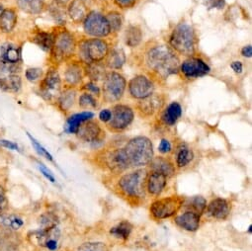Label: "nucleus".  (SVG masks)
Wrapping results in <instances>:
<instances>
[{"mask_svg":"<svg viewBox=\"0 0 252 251\" xmlns=\"http://www.w3.org/2000/svg\"><path fill=\"white\" fill-rule=\"evenodd\" d=\"M139 55V64L155 83H164L178 74L180 58L167 44L150 41Z\"/></svg>","mask_w":252,"mask_h":251,"instance_id":"f257e3e1","label":"nucleus"},{"mask_svg":"<svg viewBox=\"0 0 252 251\" xmlns=\"http://www.w3.org/2000/svg\"><path fill=\"white\" fill-rule=\"evenodd\" d=\"M167 45L179 57L190 58L197 56L199 39L196 30L187 23L177 24L168 36Z\"/></svg>","mask_w":252,"mask_h":251,"instance_id":"f03ea898","label":"nucleus"},{"mask_svg":"<svg viewBox=\"0 0 252 251\" xmlns=\"http://www.w3.org/2000/svg\"><path fill=\"white\" fill-rule=\"evenodd\" d=\"M146 175L143 169L123 174L116 185L119 195L133 206L140 205L146 196Z\"/></svg>","mask_w":252,"mask_h":251,"instance_id":"7ed1b4c3","label":"nucleus"},{"mask_svg":"<svg viewBox=\"0 0 252 251\" xmlns=\"http://www.w3.org/2000/svg\"><path fill=\"white\" fill-rule=\"evenodd\" d=\"M77 40L73 33L64 27H59L54 32V44L51 50V59L54 63H66L76 55Z\"/></svg>","mask_w":252,"mask_h":251,"instance_id":"20e7f679","label":"nucleus"},{"mask_svg":"<svg viewBox=\"0 0 252 251\" xmlns=\"http://www.w3.org/2000/svg\"><path fill=\"white\" fill-rule=\"evenodd\" d=\"M130 167H144L154 158V146L152 141L144 136L131 139L124 147Z\"/></svg>","mask_w":252,"mask_h":251,"instance_id":"39448f33","label":"nucleus"},{"mask_svg":"<svg viewBox=\"0 0 252 251\" xmlns=\"http://www.w3.org/2000/svg\"><path fill=\"white\" fill-rule=\"evenodd\" d=\"M110 50L106 39L83 38L77 42L76 53L82 63H100L106 60Z\"/></svg>","mask_w":252,"mask_h":251,"instance_id":"423d86ee","label":"nucleus"},{"mask_svg":"<svg viewBox=\"0 0 252 251\" xmlns=\"http://www.w3.org/2000/svg\"><path fill=\"white\" fill-rule=\"evenodd\" d=\"M94 159L99 167L112 174H121L130 168L124 148L103 149L95 155Z\"/></svg>","mask_w":252,"mask_h":251,"instance_id":"0eeeda50","label":"nucleus"},{"mask_svg":"<svg viewBox=\"0 0 252 251\" xmlns=\"http://www.w3.org/2000/svg\"><path fill=\"white\" fill-rule=\"evenodd\" d=\"M127 79L119 71L107 70L102 80V100L109 104L121 101L127 90Z\"/></svg>","mask_w":252,"mask_h":251,"instance_id":"6e6552de","label":"nucleus"},{"mask_svg":"<svg viewBox=\"0 0 252 251\" xmlns=\"http://www.w3.org/2000/svg\"><path fill=\"white\" fill-rule=\"evenodd\" d=\"M185 199L179 195H172L158 199L150 206V214L155 220H163L170 219L178 214L184 206Z\"/></svg>","mask_w":252,"mask_h":251,"instance_id":"1a4fd4ad","label":"nucleus"},{"mask_svg":"<svg viewBox=\"0 0 252 251\" xmlns=\"http://www.w3.org/2000/svg\"><path fill=\"white\" fill-rule=\"evenodd\" d=\"M111 119L105 125L108 131L121 134L127 130L135 120V110L127 104H115L111 108Z\"/></svg>","mask_w":252,"mask_h":251,"instance_id":"9d476101","label":"nucleus"},{"mask_svg":"<svg viewBox=\"0 0 252 251\" xmlns=\"http://www.w3.org/2000/svg\"><path fill=\"white\" fill-rule=\"evenodd\" d=\"M83 32L88 38L105 39L111 35L110 25L106 15L96 10H90L82 23Z\"/></svg>","mask_w":252,"mask_h":251,"instance_id":"9b49d317","label":"nucleus"},{"mask_svg":"<svg viewBox=\"0 0 252 251\" xmlns=\"http://www.w3.org/2000/svg\"><path fill=\"white\" fill-rule=\"evenodd\" d=\"M62 85L63 82L59 70L56 67H51L41 79L39 94L47 102L55 103L63 91Z\"/></svg>","mask_w":252,"mask_h":251,"instance_id":"f8f14e48","label":"nucleus"},{"mask_svg":"<svg viewBox=\"0 0 252 251\" xmlns=\"http://www.w3.org/2000/svg\"><path fill=\"white\" fill-rule=\"evenodd\" d=\"M167 95L165 93L154 92L150 96L138 100L135 105L136 112L142 119H151L158 115L166 106Z\"/></svg>","mask_w":252,"mask_h":251,"instance_id":"ddd939ff","label":"nucleus"},{"mask_svg":"<svg viewBox=\"0 0 252 251\" xmlns=\"http://www.w3.org/2000/svg\"><path fill=\"white\" fill-rule=\"evenodd\" d=\"M211 71L210 65L198 56L186 58L180 63L178 75L184 80L192 81L209 74Z\"/></svg>","mask_w":252,"mask_h":251,"instance_id":"4468645a","label":"nucleus"},{"mask_svg":"<svg viewBox=\"0 0 252 251\" xmlns=\"http://www.w3.org/2000/svg\"><path fill=\"white\" fill-rule=\"evenodd\" d=\"M127 89L130 97L138 101L153 94L156 90V84L146 74H138L127 83Z\"/></svg>","mask_w":252,"mask_h":251,"instance_id":"2eb2a0df","label":"nucleus"},{"mask_svg":"<svg viewBox=\"0 0 252 251\" xmlns=\"http://www.w3.org/2000/svg\"><path fill=\"white\" fill-rule=\"evenodd\" d=\"M75 135L82 142L89 144L100 143L106 138V132L100 123L94 119L82 123Z\"/></svg>","mask_w":252,"mask_h":251,"instance_id":"dca6fc26","label":"nucleus"},{"mask_svg":"<svg viewBox=\"0 0 252 251\" xmlns=\"http://www.w3.org/2000/svg\"><path fill=\"white\" fill-rule=\"evenodd\" d=\"M85 78L83 63L79 61L66 62L63 71V84L66 88H76L83 83Z\"/></svg>","mask_w":252,"mask_h":251,"instance_id":"f3484780","label":"nucleus"},{"mask_svg":"<svg viewBox=\"0 0 252 251\" xmlns=\"http://www.w3.org/2000/svg\"><path fill=\"white\" fill-rule=\"evenodd\" d=\"M167 185V176L156 170H149L146 175V192L152 197H158L162 194Z\"/></svg>","mask_w":252,"mask_h":251,"instance_id":"a211bd4d","label":"nucleus"},{"mask_svg":"<svg viewBox=\"0 0 252 251\" xmlns=\"http://www.w3.org/2000/svg\"><path fill=\"white\" fill-rule=\"evenodd\" d=\"M59 233L57 234V227L54 229H39L33 231L31 234H29V238L32 240V242L36 243L37 245H40L42 247H46L49 250H57L59 247Z\"/></svg>","mask_w":252,"mask_h":251,"instance_id":"6ab92c4d","label":"nucleus"},{"mask_svg":"<svg viewBox=\"0 0 252 251\" xmlns=\"http://www.w3.org/2000/svg\"><path fill=\"white\" fill-rule=\"evenodd\" d=\"M208 214L219 220H226L231 212V203L223 198L213 199L206 208Z\"/></svg>","mask_w":252,"mask_h":251,"instance_id":"aec40b11","label":"nucleus"},{"mask_svg":"<svg viewBox=\"0 0 252 251\" xmlns=\"http://www.w3.org/2000/svg\"><path fill=\"white\" fill-rule=\"evenodd\" d=\"M181 116H182L181 105L178 102L173 101L168 105H166L161 110V112L159 113V120H160V123L164 125L165 127L170 128L177 124Z\"/></svg>","mask_w":252,"mask_h":251,"instance_id":"412c9836","label":"nucleus"},{"mask_svg":"<svg viewBox=\"0 0 252 251\" xmlns=\"http://www.w3.org/2000/svg\"><path fill=\"white\" fill-rule=\"evenodd\" d=\"M89 11V7L83 0H71L66 6V14L75 25L82 24Z\"/></svg>","mask_w":252,"mask_h":251,"instance_id":"4be33fe9","label":"nucleus"},{"mask_svg":"<svg viewBox=\"0 0 252 251\" xmlns=\"http://www.w3.org/2000/svg\"><path fill=\"white\" fill-rule=\"evenodd\" d=\"M174 222L180 228L190 232H194L197 231L200 227L201 216L193 211L187 210L183 214L176 216L174 219Z\"/></svg>","mask_w":252,"mask_h":251,"instance_id":"5701e85b","label":"nucleus"},{"mask_svg":"<svg viewBox=\"0 0 252 251\" xmlns=\"http://www.w3.org/2000/svg\"><path fill=\"white\" fill-rule=\"evenodd\" d=\"M174 158H175V165L177 168H184L189 165L192 160L194 159V153L192 149L185 143H179L174 152Z\"/></svg>","mask_w":252,"mask_h":251,"instance_id":"b1692460","label":"nucleus"},{"mask_svg":"<svg viewBox=\"0 0 252 251\" xmlns=\"http://www.w3.org/2000/svg\"><path fill=\"white\" fill-rule=\"evenodd\" d=\"M143 39L144 33L140 25H129L126 28L124 33V42L127 47L131 49H136L141 46Z\"/></svg>","mask_w":252,"mask_h":251,"instance_id":"393cba45","label":"nucleus"},{"mask_svg":"<svg viewBox=\"0 0 252 251\" xmlns=\"http://www.w3.org/2000/svg\"><path fill=\"white\" fill-rule=\"evenodd\" d=\"M150 170H156L163 173L165 176L172 177L176 172V167L174 162L169 158L165 157H154L151 161Z\"/></svg>","mask_w":252,"mask_h":251,"instance_id":"a878e982","label":"nucleus"},{"mask_svg":"<svg viewBox=\"0 0 252 251\" xmlns=\"http://www.w3.org/2000/svg\"><path fill=\"white\" fill-rule=\"evenodd\" d=\"M126 62H127V57H126V54L122 49L111 48L110 53L103 63L106 68L117 71L123 67Z\"/></svg>","mask_w":252,"mask_h":251,"instance_id":"bb28decb","label":"nucleus"},{"mask_svg":"<svg viewBox=\"0 0 252 251\" xmlns=\"http://www.w3.org/2000/svg\"><path fill=\"white\" fill-rule=\"evenodd\" d=\"M76 99H77V92L75 88L64 87V89L60 94L56 103L58 104V107L60 108V110L66 114L73 108L76 102Z\"/></svg>","mask_w":252,"mask_h":251,"instance_id":"cd10ccee","label":"nucleus"},{"mask_svg":"<svg viewBox=\"0 0 252 251\" xmlns=\"http://www.w3.org/2000/svg\"><path fill=\"white\" fill-rule=\"evenodd\" d=\"M0 59L7 64H20L21 49L12 44H5L0 47Z\"/></svg>","mask_w":252,"mask_h":251,"instance_id":"c85d7f7f","label":"nucleus"},{"mask_svg":"<svg viewBox=\"0 0 252 251\" xmlns=\"http://www.w3.org/2000/svg\"><path fill=\"white\" fill-rule=\"evenodd\" d=\"M93 118H94V113L91 111H83L80 113L73 114L66 121L65 131L69 134H76L82 123Z\"/></svg>","mask_w":252,"mask_h":251,"instance_id":"c756f323","label":"nucleus"},{"mask_svg":"<svg viewBox=\"0 0 252 251\" xmlns=\"http://www.w3.org/2000/svg\"><path fill=\"white\" fill-rule=\"evenodd\" d=\"M31 41L45 52H51L54 44V33L38 30L33 32Z\"/></svg>","mask_w":252,"mask_h":251,"instance_id":"7c9ffc66","label":"nucleus"},{"mask_svg":"<svg viewBox=\"0 0 252 251\" xmlns=\"http://www.w3.org/2000/svg\"><path fill=\"white\" fill-rule=\"evenodd\" d=\"M84 67V74L85 77H88L90 81L98 82L102 81L104 78V75L107 71V68L105 67L103 63H83Z\"/></svg>","mask_w":252,"mask_h":251,"instance_id":"2f4dec72","label":"nucleus"},{"mask_svg":"<svg viewBox=\"0 0 252 251\" xmlns=\"http://www.w3.org/2000/svg\"><path fill=\"white\" fill-rule=\"evenodd\" d=\"M21 86H22V80L20 75L17 73L8 74L2 78H0V88H1L3 91L16 93L21 89Z\"/></svg>","mask_w":252,"mask_h":251,"instance_id":"473e14b6","label":"nucleus"},{"mask_svg":"<svg viewBox=\"0 0 252 251\" xmlns=\"http://www.w3.org/2000/svg\"><path fill=\"white\" fill-rule=\"evenodd\" d=\"M17 23L16 11L12 8L4 9L0 16V29L4 33H10Z\"/></svg>","mask_w":252,"mask_h":251,"instance_id":"72a5a7b5","label":"nucleus"},{"mask_svg":"<svg viewBox=\"0 0 252 251\" xmlns=\"http://www.w3.org/2000/svg\"><path fill=\"white\" fill-rule=\"evenodd\" d=\"M21 10L28 14H40L46 6V0H17Z\"/></svg>","mask_w":252,"mask_h":251,"instance_id":"f704fd0d","label":"nucleus"},{"mask_svg":"<svg viewBox=\"0 0 252 251\" xmlns=\"http://www.w3.org/2000/svg\"><path fill=\"white\" fill-rule=\"evenodd\" d=\"M133 228H134V226L130 221L122 220L110 229V234L118 239L126 241L129 239V237L133 231Z\"/></svg>","mask_w":252,"mask_h":251,"instance_id":"c9c22d12","label":"nucleus"},{"mask_svg":"<svg viewBox=\"0 0 252 251\" xmlns=\"http://www.w3.org/2000/svg\"><path fill=\"white\" fill-rule=\"evenodd\" d=\"M24 224L23 220L17 215H9L6 213L0 214V225L8 229L18 230Z\"/></svg>","mask_w":252,"mask_h":251,"instance_id":"e433bc0d","label":"nucleus"},{"mask_svg":"<svg viewBox=\"0 0 252 251\" xmlns=\"http://www.w3.org/2000/svg\"><path fill=\"white\" fill-rule=\"evenodd\" d=\"M105 15H106V18H107L108 23L110 25L111 35H117L122 30L123 23H124V19H123L122 14L119 11L111 10Z\"/></svg>","mask_w":252,"mask_h":251,"instance_id":"4c0bfd02","label":"nucleus"},{"mask_svg":"<svg viewBox=\"0 0 252 251\" xmlns=\"http://www.w3.org/2000/svg\"><path fill=\"white\" fill-rule=\"evenodd\" d=\"M78 106L82 110H94L99 106V99L87 92H82L78 97Z\"/></svg>","mask_w":252,"mask_h":251,"instance_id":"58836bf2","label":"nucleus"},{"mask_svg":"<svg viewBox=\"0 0 252 251\" xmlns=\"http://www.w3.org/2000/svg\"><path fill=\"white\" fill-rule=\"evenodd\" d=\"M186 209L202 216L207 208V200L202 196H195L186 204Z\"/></svg>","mask_w":252,"mask_h":251,"instance_id":"ea45409f","label":"nucleus"},{"mask_svg":"<svg viewBox=\"0 0 252 251\" xmlns=\"http://www.w3.org/2000/svg\"><path fill=\"white\" fill-rule=\"evenodd\" d=\"M77 251H110L108 245L100 241H91L81 244Z\"/></svg>","mask_w":252,"mask_h":251,"instance_id":"a19ab883","label":"nucleus"},{"mask_svg":"<svg viewBox=\"0 0 252 251\" xmlns=\"http://www.w3.org/2000/svg\"><path fill=\"white\" fill-rule=\"evenodd\" d=\"M80 90L82 92H87L93 96H95L97 99L101 98V87L93 81H87L85 83H82L80 85Z\"/></svg>","mask_w":252,"mask_h":251,"instance_id":"79ce46f5","label":"nucleus"},{"mask_svg":"<svg viewBox=\"0 0 252 251\" xmlns=\"http://www.w3.org/2000/svg\"><path fill=\"white\" fill-rule=\"evenodd\" d=\"M40 224H41V229H54L57 227L58 221L56 216L53 214H46L43 215L40 219Z\"/></svg>","mask_w":252,"mask_h":251,"instance_id":"37998d69","label":"nucleus"},{"mask_svg":"<svg viewBox=\"0 0 252 251\" xmlns=\"http://www.w3.org/2000/svg\"><path fill=\"white\" fill-rule=\"evenodd\" d=\"M25 76L28 81L37 82L43 78L44 71L42 68H39V67H30L26 69Z\"/></svg>","mask_w":252,"mask_h":251,"instance_id":"c03bdc74","label":"nucleus"},{"mask_svg":"<svg viewBox=\"0 0 252 251\" xmlns=\"http://www.w3.org/2000/svg\"><path fill=\"white\" fill-rule=\"evenodd\" d=\"M65 8H63L59 5H57L56 3H54L53 6H51V14L52 16L56 19V21L60 22L61 24H63V22H65Z\"/></svg>","mask_w":252,"mask_h":251,"instance_id":"a18cd8bd","label":"nucleus"},{"mask_svg":"<svg viewBox=\"0 0 252 251\" xmlns=\"http://www.w3.org/2000/svg\"><path fill=\"white\" fill-rule=\"evenodd\" d=\"M28 137H29V139L31 140V143H32V145H33V147L35 148V150H36V152L41 156V157H46L48 160H50V161H54V158H53V157L51 156V154L44 148V147H42L31 135H29L28 134Z\"/></svg>","mask_w":252,"mask_h":251,"instance_id":"49530a36","label":"nucleus"},{"mask_svg":"<svg viewBox=\"0 0 252 251\" xmlns=\"http://www.w3.org/2000/svg\"><path fill=\"white\" fill-rule=\"evenodd\" d=\"M113 3L121 10H130L137 5L138 0H113Z\"/></svg>","mask_w":252,"mask_h":251,"instance_id":"de8ad7c7","label":"nucleus"},{"mask_svg":"<svg viewBox=\"0 0 252 251\" xmlns=\"http://www.w3.org/2000/svg\"><path fill=\"white\" fill-rule=\"evenodd\" d=\"M8 209V199L3 186L0 185V214H3Z\"/></svg>","mask_w":252,"mask_h":251,"instance_id":"09e8293b","label":"nucleus"},{"mask_svg":"<svg viewBox=\"0 0 252 251\" xmlns=\"http://www.w3.org/2000/svg\"><path fill=\"white\" fill-rule=\"evenodd\" d=\"M205 5L208 9L221 10L225 6V0H205Z\"/></svg>","mask_w":252,"mask_h":251,"instance_id":"8fccbe9b","label":"nucleus"},{"mask_svg":"<svg viewBox=\"0 0 252 251\" xmlns=\"http://www.w3.org/2000/svg\"><path fill=\"white\" fill-rule=\"evenodd\" d=\"M172 145L171 143L167 140V139H162L160 141V144L158 146V152L162 155V156H165V155H169L172 153Z\"/></svg>","mask_w":252,"mask_h":251,"instance_id":"3c124183","label":"nucleus"},{"mask_svg":"<svg viewBox=\"0 0 252 251\" xmlns=\"http://www.w3.org/2000/svg\"><path fill=\"white\" fill-rule=\"evenodd\" d=\"M111 116H112V113H111V109H103L100 111L99 113V120L104 123L105 125L110 121L111 119Z\"/></svg>","mask_w":252,"mask_h":251,"instance_id":"603ef678","label":"nucleus"},{"mask_svg":"<svg viewBox=\"0 0 252 251\" xmlns=\"http://www.w3.org/2000/svg\"><path fill=\"white\" fill-rule=\"evenodd\" d=\"M39 169H40L41 173H42L49 181H51V182H53V183L56 182V178L54 177V175L52 174V172H51L44 164H39Z\"/></svg>","mask_w":252,"mask_h":251,"instance_id":"864d4df0","label":"nucleus"},{"mask_svg":"<svg viewBox=\"0 0 252 251\" xmlns=\"http://www.w3.org/2000/svg\"><path fill=\"white\" fill-rule=\"evenodd\" d=\"M0 146H2L6 149H9V150H12V151H19V147L17 144L15 143H12L10 141H6V140H1L0 141Z\"/></svg>","mask_w":252,"mask_h":251,"instance_id":"5fc2aeb1","label":"nucleus"},{"mask_svg":"<svg viewBox=\"0 0 252 251\" xmlns=\"http://www.w3.org/2000/svg\"><path fill=\"white\" fill-rule=\"evenodd\" d=\"M230 67H231V69H232L236 74H240V73H242V71H243V64H242V63L239 62V61H234V62H232V63H230Z\"/></svg>","mask_w":252,"mask_h":251,"instance_id":"6e6d98bb","label":"nucleus"},{"mask_svg":"<svg viewBox=\"0 0 252 251\" xmlns=\"http://www.w3.org/2000/svg\"><path fill=\"white\" fill-rule=\"evenodd\" d=\"M240 53H241V56L244 57V58H251L252 57V47H251V45L244 46L241 49Z\"/></svg>","mask_w":252,"mask_h":251,"instance_id":"4d7b16f0","label":"nucleus"},{"mask_svg":"<svg viewBox=\"0 0 252 251\" xmlns=\"http://www.w3.org/2000/svg\"><path fill=\"white\" fill-rule=\"evenodd\" d=\"M53 1L57 5L63 7V8H66V6L68 5V3L71 1V0H53Z\"/></svg>","mask_w":252,"mask_h":251,"instance_id":"13d9d810","label":"nucleus"},{"mask_svg":"<svg viewBox=\"0 0 252 251\" xmlns=\"http://www.w3.org/2000/svg\"><path fill=\"white\" fill-rule=\"evenodd\" d=\"M3 10H4V8H3V5H2L1 3H0V16H1V14H2Z\"/></svg>","mask_w":252,"mask_h":251,"instance_id":"bf43d9fd","label":"nucleus"},{"mask_svg":"<svg viewBox=\"0 0 252 251\" xmlns=\"http://www.w3.org/2000/svg\"><path fill=\"white\" fill-rule=\"evenodd\" d=\"M96 1H106V0H96Z\"/></svg>","mask_w":252,"mask_h":251,"instance_id":"052dcab7","label":"nucleus"}]
</instances>
